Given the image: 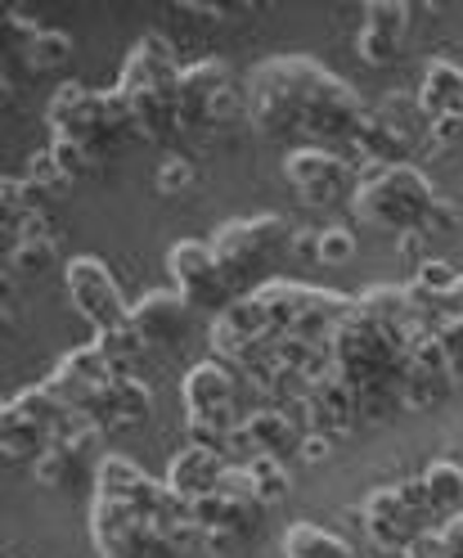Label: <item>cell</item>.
Here are the masks:
<instances>
[{
	"instance_id": "cell-1",
	"label": "cell",
	"mask_w": 463,
	"mask_h": 558,
	"mask_svg": "<svg viewBox=\"0 0 463 558\" xmlns=\"http://www.w3.org/2000/svg\"><path fill=\"white\" fill-rule=\"evenodd\" d=\"M247 122L261 135H306L310 145H338L369 113L361 90L310 54H270L243 82Z\"/></svg>"
},
{
	"instance_id": "cell-2",
	"label": "cell",
	"mask_w": 463,
	"mask_h": 558,
	"mask_svg": "<svg viewBox=\"0 0 463 558\" xmlns=\"http://www.w3.org/2000/svg\"><path fill=\"white\" fill-rule=\"evenodd\" d=\"M361 171V185L351 194V213L361 226L369 230H387V234H410V230H423L432 203L441 198L432 177L418 171L414 162H401V167H355Z\"/></svg>"
},
{
	"instance_id": "cell-3",
	"label": "cell",
	"mask_w": 463,
	"mask_h": 558,
	"mask_svg": "<svg viewBox=\"0 0 463 558\" xmlns=\"http://www.w3.org/2000/svg\"><path fill=\"white\" fill-rule=\"evenodd\" d=\"M46 122L50 140H68V145L90 149L95 158H109L118 140L131 135V104L118 86L90 90L86 82H63L46 104Z\"/></svg>"
},
{
	"instance_id": "cell-4",
	"label": "cell",
	"mask_w": 463,
	"mask_h": 558,
	"mask_svg": "<svg viewBox=\"0 0 463 558\" xmlns=\"http://www.w3.org/2000/svg\"><path fill=\"white\" fill-rule=\"evenodd\" d=\"M181 401H185V437L194 446H211V450H221L226 456L239 424H243L239 369H230L217 356L198 361L181 383Z\"/></svg>"
},
{
	"instance_id": "cell-5",
	"label": "cell",
	"mask_w": 463,
	"mask_h": 558,
	"mask_svg": "<svg viewBox=\"0 0 463 558\" xmlns=\"http://www.w3.org/2000/svg\"><path fill=\"white\" fill-rule=\"evenodd\" d=\"M253 298L266 306V316L279 333H293V338H306L319 347H329L338 325L355 311V298L302 284V279H266L261 289H253Z\"/></svg>"
},
{
	"instance_id": "cell-6",
	"label": "cell",
	"mask_w": 463,
	"mask_h": 558,
	"mask_svg": "<svg viewBox=\"0 0 463 558\" xmlns=\"http://www.w3.org/2000/svg\"><path fill=\"white\" fill-rule=\"evenodd\" d=\"M437 513L427 505V492H423V477H405V482H391V486H378V492L365 496L361 505V527L369 536L374 549L382 554H410V545L418 536H427Z\"/></svg>"
},
{
	"instance_id": "cell-7",
	"label": "cell",
	"mask_w": 463,
	"mask_h": 558,
	"mask_svg": "<svg viewBox=\"0 0 463 558\" xmlns=\"http://www.w3.org/2000/svg\"><path fill=\"white\" fill-rule=\"evenodd\" d=\"M171 500V496H167ZM158 513L131 500H109L95 496L90 500V541L99 558H181L158 532Z\"/></svg>"
},
{
	"instance_id": "cell-8",
	"label": "cell",
	"mask_w": 463,
	"mask_h": 558,
	"mask_svg": "<svg viewBox=\"0 0 463 558\" xmlns=\"http://www.w3.org/2000/svg\"><path fill=\"white\" fill-rule=\"evenodd\" d=\"M283 181L293 185V194L306 207H333V203H351L355 185H361V171L351 158L325 149V145H297L283 154Z\"/></svg>"
},
{
	"instance_id": "cell-9",
	"label": "cell",
	"mask_w": 463,
	"mask_h": 558,
	"mask_svg": "<svg viewBox=\"0 0 463 558\" xmlns=\"http://www.w3.org/2000/svg\"><path fill=\"white\" fill-rule=\"evenodd\" d=\"M63 293H68L73 311H77V316L95 333L118 329V325L131 320V302H126V293L118 284V275L103 266L99 257H90V253L86 257H73V262L63 266Z\"/></svg>"
},
{
	"instance_id": "cell-10",
	"label": "cell",
	"mask_w": 463,
	"mask_h": 558,
	"mask_svg": "<svg viewBox=\"0 0 463 558\" xmlns=\"http://www.w3.org/2000/svg\"><path fill=\"white\" fill-rule=\"evenodd\" d=\"M275 333H279V329L270 325L266 306H261L253 293H247V298L226 302V306L217 311V316H211L207 347H211V356L226 361L230 369H243V365L253 361Z\"/></svg>"
},
{
	"instance_id": "cell-11",
	"label": "cell",
	"mask_w": 463,
	"mask_h": 558,
	"mask_svg": "<svg viewBox=\"0 0 463 558\" xmlns=\"http://www.w3.org/2000/svg\"><path fill=\"white\" fill-rule=\"evenodd\" d=\"M293 234V226L283 221L279 213H257V217H239V221H226L217 234H211V253L226 266V275H243L247 266H257L261 257H270L283 239Z\"/></svg>"
},
{
	"instance_id": "cell-12",
	"label": "cell",
	"mask_w": 463,
	"mask_h": 558,
	"mask_svg": "<svg viewBox=\"0 0 463 558\" xmlns=\"http://www.w3.org/2000/svg\"><path fill=\"white\" fill-rule=\"evenodd\" d=\"M167 270H171V289L181 293L190 306H198V302H221L226 306L230 275L217 262V253H211L207 239L171 243V248H167Z\"/></svg>"
},
{
	"instance_id": "cell-13",
	"label": "cell",
	"mask_w": 463,
	"mask_h": 558,
	"mask_svg": "<svg viewBox=\"0 0 463 558\" xmlns=\"http://www.w3.org/2000/svg\"><path fill=\"white\" fill-rule=\"evenodd\" d=\"M302 437H306V428L297 424V414L279 410V405H257V410H243V424H239L230 450H239L243 460H253V456L289 460L302 450Z\"/></svg>"
},
{
	"instance_id": "cell-14",
	"label": "cell",
	"mask_w": 463,
	"mask_h": 558,
	"mask_svg": "<svg viewBox=\"0 0 463 558\" xmlns=\"http://www.w3.org/2000/svg\"><path fill=\"white\" fill-rule=\"evenodd\" d=\"M113 378H118V369L109 365V356H103L95 342H86V347L68 352V356L54 365V374L46 378V388H50L63 405H73L77 414H86V410L95 405V397L109 388Z\"/></svg>"
},
{
	"instance_id": "cell-15",
	"label": "cell",
	"mask_w": 463,
	"mask_h": 558,
	"mask_svg": "<svg viewBox=\"0 0 463 558\" xmlns=\"http://www.w3.org/2000/svg\"><path fill=\"white\" fill-rule=\"evenodd\" d=\"M289 414H297V424L306 433H325L333 441L346 437L355 424H361V414H355V392H351V383L338 369L325 374V378H315L306 401L297 410H289Z\"/></svg>"
},
{
	"instance_id": "cell-16",
	"label": "cell",
	"mask_w": 463,
	"mask_h": 558,
	"mask_svg": "<svg viewBox=\"0 0 463 558\" xmlns=\"http://www.w3.org/2000/svg\"><path fill=\"white\" fill-rule=\"evenodd\" d=\"M361 14L365 19H361V32H355V54H361V63H369V68H387L401 54L414 5L410 0H369Z\"/></svg>"
},
{
	"instance_id": "cell-17",
	"label": "cell",
	"mask_w": 463,
	"mask_h": 558,
	"mask_svg": "<svg viewBox=\"0 0 463 558\" xmlns=\"http://www.w3.org/2000/svg\"><path fill=\"white\" fill-rule=\"evenodd\" d=\"M410 154H414V131H410V122L391 118L387 104L382 109H369L351 135V162L355 167H369V162L401 167V162H410Z\"/></svg>"
},
{
	"instance_id": "cell-18",
	"label": "cell",
	"mask_w": 463,
	"mask_h": 558,
	"mask_svg": "<svg viewBox=\"0 0 463 558\" xmlns=\"http://www.w3.org/2000/svg\"><path fill=\"white\" fill-rule=\"evenodd\" d=\"M234 86V73L226 59H194L181 68V82H175V109H181V131H198L211 126V104L217 95Z\"/></svg>"
},
{
	"instance_id": "cell-19",
	"label": "cell",
	"mask_w": 463,
	"mask_h": 558,
	"mask_svg": "<svg viewBox=\"0 0 463 558\" xmlns=\"http://www.w3.org/2000/svg\"><path fill=\"white\" fill-rule=\"evenodd\" d=\"M181 59H175V46L162 32H145L139 41H131L126 59H122V73H118V90L122 95H139V90H158L171 86L181 77Z\"/></svg>"
},
{
	"instance_id": "cell-20",
	"label": "cell",
	"mask_w": 463,
	"mask_h": 558,
	"mask_svg": "<svg viewBox=\"0 0 463 558\" xmlns=\"http://www.w3.org/2000/svg\"><path fill=\"white\" fill-rule=\"evenodd\" d=\"M226 456L221 450H211V446H181L171 456V464H167V477H162V486L175 496V500H185V505H198V500H207L211 492L221 486V477H226Z\"/></svg>"
},
{
	"instance_id": "cell-21",
	"label": "cell",
	"mask_w": 463,
	"mask_h": 558,
	"mask_svg": "<svg viewBox=\"0 0 463 558\" xmlns=\"http://www.w3.org/2000/svg\"><path fill=\"white\" fill-rule=\"evenodd\" d=\"M154 410V392H149V383L139 378V374H118L109 388H103L95 397V405L86 410V418L99 428V433H122V428H135V424H145Z\"/></svg>"
},
{
	"instance_id": "cell-22",
	"label": "cell",
	"mask_w": 463,
	"mask_h": 558,
	"mask_svg": "<svg viewBox=\"0 0 463 558\" xmlns=\"http://www.w3.org/2000/svg\"><path fill=\"white\" fill-rule=\"evenodd\" d=\"M131 325L139 329V338H145L154 352H162V347H175L185 338V329H190V302L175 289H149L145 298L131 302Z\"/></svg>"
},
{
	"instance_id": "cell-23",
	"label": "cell",
	"mask_w": 463,
	"mask_h": 558,
	"mask_svg": "<svg viewBox=\"0 0 463 558\" xmlns=\"http://www.w3.org/2000/svg\"><path fill=\"white\" fill-rule=\"evenodd\" d=\"M414 109L423 122H437L446 113H463V68L454 59H427L423 82L414 90Z\"/></svg>"
},
{
	"instance_id": "cell-24",
	"label": "cell",
	"mask_w": 463,
	"mask_h": 558,
	"mask_svg": "<svg viewBox=\"0 0 463 558\" xmlns=\"http://www.w3.org/2000/svg\"><path fill=\"white\" fill-rule=\"evenodd\" d=\"M283 558H355V549L329 532V527H315V522H293L283 532Z\"/></svg>"
},
{
	"instance_id": "cell-25",
	"label": "cell",
	"mask_w": 463,
	"mask_h": 558,
	"mask_svg": "<svg viewBox=\"0 0 463 558\" xmlns=\"http://www.w3.org/2000/svg\"><path fill=\"white\" fill-rule=\"evenodd\" d=\"M418 477H423L427 505H432L437 518H450V513L463 509V464H454V460H432Z\"/></svg>"
},
{
	"instance_id": "cell-26",
	"label": "cell",
	"mask_w": 463,
	"mask_h": 558,
	"mask_svg": "<svg viewBox=\"0 0 463 558\" xmlns=\"http://www.w3.org/2000/svg\"><path fill=\"white\" fill-rule=\"evenodd\" d=\"M95 347L103 356H109V365L118 369V374H135L139 365H145L149 356H154V347L139 338V329L126 320V325H118V329H103V333H95Z\"/></svg>"
},
{
	"instance_id": "cell-27",
	"label": "cell",
	"mask_w": 463,
	"mask_h": 558,
	"mask_svg": "<svg viewBox=\"0 0 463 558\" xmlns=\"http://www.w3.org/2000/svg\"><path fill=\"white\" fill-rule=\"evenodd\" d=\"M68 54H73V37H68V32H59V27H41L37 41H32L19 59H23L27 73H54V68L68 63ZM5 59H10V54H5ZM19 59H14V63H19Z\"/></svg>"
},
{
	"instance_id": "cell-28",
	"label": "cell",
	"mask_w": 463,
	"mask_h": 558,
	"mask_svg": "<svg viewBox=\"0 0 463 558\" xmlns=\"http://www.w3.org/2000/svg\"><path fill=\"white\" fill-rule=\"evenodd\" d=\"M247 464V477H253V496L257 505H279L283 496L293 492V477H289V464L275 460V456H253L243 460Z\"/></svg>"
},
{
	"instance_id": "cell-29",
	"label": "cell",
	"mask_w": 463,
	"mask_h": 558,
	"mask_svg": "<svg viewBox=\"0 0 463 558\" xmlns=\"http://www.w3.org/2000/svg\"><path fill=\"white\" fill-rule=\"evenodd\" d=\"M450 392H454V378H446V374H405V383H401V405L414 410V414H427V410L446 405Z\"/></svg>"
},
{
	"instance_id": "cell-30",
	"label": "cell",
	"mask_w": 463,
	"mask_h": 558,
	"mask_svg": "<svg viewBox=\"0 0 463 558\" xmlns=\"http://www.w3.org/2000/svg\"><path fill=\"white\" fill-rule=\"evenodd\" d=\"M54 253H59V243L54 234H41V239H19L10 243V253H5V275H41L46 266H54Z\"/></svg>"
},
{
	"instance_id": "cell-31",
	"label": "cell",
	"mask_w": 463,
	"mask_h": 558,
	"mask_svg": "<svg viewBox=\"0 0 463 558\" xmlns=\"http://www.w3.org/2000/svg\"><path fill=\"white\" fill-rule=\"evenodd\" d=\"M194 181H198V171H194V162H190L185 154H167V158L158 162V171H154V190H158L162 198H181V194H190Z\"/></svg>"
},
{
	"instance_id": "cell-32",
	"label": "cell",
	"mask_w": 463,
	"mask_h": 558,
	"mask_svg": "<svg viewBox=\"0 0 463 558\" xmlns=\"http://www.w3.org/2000/svg\"><path fill=\"white\" fill-rule=\"evenodd\" d=\"M50 154H54V162H59V171H63V181H68V185L95 177L99 162H103V158H95V154L82 149V145H68V140H50Z\"/></svg>"
},
{
	"instance_id": "cell-33",
	"label": "cell",
	"mask_w": 463,
	"mask_h": 558,
	"mask_svg": "<svg viewBox=\"0 0 463 558\" xmlns=\"http://www.w3.org/2000/svg\"><path fill=\"white\" fill-rule=\"evenodd\" d=\"M410 284H414V289H423L427 298H446V293L459 284V270H454L450 262H441V257H427V262L414 270Z\"/></svg>"
},
{
	"instance_id": "cell-34",
	"label": "cell",
	"mask_w": 463,
	"mask_h": 558,
	"mask_svg": "<svg viewBox=\"0 0 463 558\" xmlns=\"http://www.w3.org/2000/svg\"><path fill=\"white\" fill-rule=\"evenodd\" d=\"M355 257V230L351 226H325L319 230V266H346Z\"/></svg>"
},
{
	"instance_id": "cell-35",
	"label": "cell",
	"mask_w": 463,
	"mask_h": 558,
	"mask_svg": "<svg viewBox=\"0 0 463 558\" xmlns=\"http://www.w3.org/2000/svg\"><path fill=\"white\" fill-rule=\"evenodd\" d=\"M459 145H463V113H446V118H437V122H427L423 149L432 154V158H441V154H450V149H459Z\"/></svg>"
},
{
	"instance_id": "cell-36",
	"label": "cell",
	"mask_w": 463,
	"mask_h": 558,
	"mask_svg": "<svg viewBox=\"0 0 463 558\" xmlns=\"http://www.w3.org/2000/svg\"><path fill=\"white\" fill-rule=\"evenodd\" d=\"M23 181H32V185H41V190H63L68 181H63V171H59V162H54V154H50V145L46 149H32L27 154V167H23Z\"/></svg>"
},
{
	"instance_id": "cell-37",
	"label": "cell",
	"mask_w": 463,
	"mask_h": 558,
	"mask_svg": "<svg viewBox=\"0 0 463 558\" xmlns=\"http://www.w3.org/2000/svg\"><path fill=\"white\" fill-rule=\"evenodd\" d=\"M459 217H463L459 203L441 194V198L432 203V213H427V221H423V234H427V239H446L450 230H459Z\"/></svg>"
},
{
	"instance_id": "cell-38",
	"label": "cell",
	"mask_w": 463,
	"mask_h": 558,
	"mask_svg": "<svg viewBox=\"0 0 463 558\" xmlns=\"http://www.w3.org/2000/svg\"><path fill=\"white\" fill-rule=\"evenodd\" d=\"M437 338H441L446 356H450V369H454V378H463V316H450V320H441V325H437Z\"/></svg>"
},
{
	"instance_id": "cell-39",
	"label": "cell",
	"mask_w": 463,
	"mask_h": 558,
	"mask_svg": "<svg viewBox=\"0 0 463 558\" xmlns=\"http://www.w3.org/2000/svg\"><path fill=\"white\" fill-rule=\"evenodd\" d=\"M437 536H441L446 558H463V509H459V513H450V518L441 522Z\"/></svg>"
},
{
	"instance_id": "cell-40",
	"label": "cell",
	"mask_w": 463,
	"mask_h": 558,
	"mask_svg": "<svg viewBox=\"0 0 463 558\" xmlns=\"http://www.w3.org/2000/svg\"><path fill=\"white\" fill-rule=\"evenodd\" d=\"M427 243H432V239H427L423 230H410V234H401V239H397V253L418 270V266L427 262Z\"/></svg>"
},
{
	"instance_id": "cell-41",
	"label": "cell",
	"mask_w": 463,
	"mask_h": 558,
	"mask_svg": "<svg viewBox=\"0 0 463 558\" xmlns=\"http://www.w3.org/2000/svg\"><path fill=\"white\" fill-rule=\"evenodd\" d=\"M297 456H302L306 464H325V460L333 456V437H325V433H306Z\"/></svg>"
},
{
	"instance_id": "cell-42",
	"label": "cell",
	"mask_w": 463,
	"mask_h": 558,
	"mask_svg": "<svg viewBox=\"0 0 463 558\" xmlns=\"http://www.w3.org/2000/svg\"><path fill=\"white\" fill-rule=\"evenodd\" d=\"M289 248L297 253V257H319V226H293V234H289Z\"/></svg>"
},
{
	"instance_id": "cell-43",
	"label": "cell",
	"mask_w": 463,
	"mask_h": 558,
	"mask_svg": "<svg viewBox=\"0 0 463 558\" xmlns=\"http://www.w3.org/2000/svg\"><path fill=\"white\" fill-rule=\"evenodd\" d=\"M441 311H446V320H450V316H463V275H459V284L441 298Z\"/></svg>"
},
{
	"instance_id": "cell-44",
	"label": "cell",
	"mask_w": 463,
	"mask_h": 558,
	"mask_svg": "<svg viewBox=\"0 0 463 558\" xmlns=\"http://www.w3.org/2000/svg\"><path fill=\"white\" fill-rule=\"evenodd\" d=\"M437 558H446V549H437Z\"/></svg>"
}]
</instances>
